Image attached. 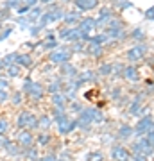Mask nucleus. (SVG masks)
Segmentation results:
<instances>
[{"label": "nucleus", "instance_id": "nucleus-1", "mask_svg": "<svg viewBox=\"0 0 154 161\" xmlns=\"http://www.w3.org/2000/svg\"><path fill=\"white\" fill-rule=\"evenodd\" d=\"M79 118H83V120H86L88 124H91V122H102V113L99 109H93V108H86V109H83V113L79 115Z\"/></svg>", "mask_w": 154, "mask_h": 161}, {"label": "nucleus", "instance_id": "nucleus-2", "mask_svg": "<svg viewBox=\"0 0 154 161\" xmlns=\"http://www.w3.org/2000/svg\"><path fill=\"white\" fill-rule=\"evenodd\" d=\"M152 127H154L152 118H151V115H147V116H143L142 120L138 122V125H136V129H134V132H136V134H145V132L152 131Z\"/></svg>", "mask_w": 154, "mask_h": 161}, {"label": "nucleus", "instance_id": "nucleus-3", "mask_svg": "<svg viewBox=\"0 0 154 161\" xmlns=\"http://www.w3.org/2000/svg\"><path fill=\"white\" fill-rule=\"evenodd\" d=\"M133 150L136 152V154H145V156H151L152 154V147L149 145L147 138H143V140H138L136 143H133Z\"/></svg>", "mask_w": 154, "mask_h": 161}, {"label": "nucleus", "instance_id": "nucleus-4", "mask_svg": "<svg viewBox=\"0 0 154 161\" xmlns=\"http://www.w3.org/2000/svg\"><path fill=\"white\" fill-rule=\"evenodd\" d=\"M61 18H65V13L63 11H59V9H56V11H48V13H45V14H41L40 27H45L47 23L56 22V20H61Z\"/></svg>", "mask_w": 154, "mask_h": 161}, {"label": "nucleus", "instance_id": "nucleus-5", "mask_svg": "<svg viewBox=\"0 0 154 161\" xmlns=\"http://www.w3.org/2000/svg\"><path fill=\"white\" fill-rule=\"evenodd\" d=\"M48 58H50V61L52 63H61V64H65V63H68V59H70V52L68 50H54L52 54H48Z\"/></svg>", "mask_w": 154, "mask_h": 161}, {"label": "nucleus", "instance_id": "nucleus-6", "mask_svg": "<svg viewBox=\"0 0 154 161\" xmlns=\"http://www.w3.org/2000/svg\"><path fill=\"white\" fill-rule=\"evenodd\" d=\"M111 158L115 161H127L129 159V152H127L126 147H122V145H115L113 149H111Z\"/></svg>", "mask_w": 154, "mask_h": 161}, {"label": "nucleus", "instance_id": "nucleus-7", "mask_svg": "<svg viewBox=\"0 0 154 161\" xmlns=\"http://www.w3.org/2000/svg\"><path fill=\"white\" fill-rule=\"evenodd\" d=\"M57 124H59V132H61V134H68V132H72L75 127H77V122H75V120H68L66 116H63Z\"/></svg>", "mask_w": 154, "mask_h": 161}, {"label": "nucleus", "instance_id": "nucleus-8", "mask_svg": "<svg viewBox=\"0 0 154 161\" xmlns=\"http://www.w3.org/2000/svg\"><path fill=\"white\" fill-rule=\"evenodd\" d=\"M18 143L23 147H31L32 145V134L29 131H18Z\"/></svg>", "mask_w": 154, "mask_h": 161}, {"label": "nucleus", "instance_id": "nucleus-9", "mask_svg": "<svg viewBox=\"0 0 154 161\" xmlns=\"http://www.w3.org/2000/svg\"><path fill=\"white\" fill-rule=\"evenodd\" d=\"M143 52H145L143 47H134L131 50H127V59L129 61H140L143 58Z\"/></svg>", "mask_w": 154, "mask_h": 161}, {"label": "nucleus", "instance_id": "nucleus-10", "mask_svg": "<svg viewBox=\"0 0 154 161\" xmlns=\"http://www.w3.org/2000/svg\"><path fill=\"white\" fill-rule=\"evenodd\" d=\"M99 0H75V6L83 9V11H88V9H93V7H97Z\"/></svg>", "mask_w": 154, "mask_h": 161}, {"label": "nucleus", "instance_id": "nucleus-11", "mask_svg": "<svg viewBox=\"0 0 154 161\" xmlns=\"http://www.w3.org/2000/svg\"><path fill=\"white\" fill-rule=\"evenodd\" d=\"M91 29H95V20L93 18H84V20H81V25H79V31L81 32H90Z\"/></svg>", "mask_w": 154, "mask_h": 161}, {"label": "nucleus", "instance_id": "nucleus-12", "mask_svg": "<svg viewBox=\"0 0 154 161\" xmlns=\"http://www.w3.org/2000/svg\"><path fill=\"white\" fill-rule=\"evenodd\" d=\"M52 102H54V106L56 108H59V109H63L65 108V104H66V95H61V93H54L52 95Z\"/></svg>", "mask_w": 154, "mask_h": 161}, {"label": "nucleus", "instance_id": "nucleus-13", "mask_svg": "<svg viewBox=\"0 0 154 161\" xmlns=\"http://www.w3.org/2000/svg\"><path fill=\"white\" fill-rule=\"evenodd\" d=\"M29 95L32 98H41L43 97V90H41V86L38 84V82H32V86H31V90H29Z\"/></svg>", "mask_w": 154, "mask_h": 161}, {"label": "nucleus", "instance_id": "nucleus-14", "mask_svg": "<svg viewBox=\"0 0 154 161\" xmlns=\"http://www.w3.org/2000/svg\"><path fill=\"white\" fill-rule=\"evenodd\" d=\"M124 75H126L127 79L131 80V82H134V80H138V72L133 66H127L126 70H124Z\"/></svg>", "mask_w": 154, "mask_h": 161}, {"label": "nucleus", "instance_id": "nucleus-15", "mask_svg": "<svg viewBox=\"0 0 154 161\" xmlns=\"http://www.w3.org/2000/svg\"><path fill=\"white\" fill-rule=\"evenodd\" d=\"M50 124H52V120L50 118H48V116H41L40 120H38V127H40L41 131H47V129H48V127H50Z\"/></svg>", "mask_w": 154, "mask_h": 161}, {"label": "nucleus", "instance_id": "nucleus-16", "mask_svg": "<svg viewBox=\"0 0 154 161\" xmlns=\"http://www.w3.org/2000/svg\"><path fill=\"white\" fill-rule=\"evenodd\" d=\"M41 9L40 7H32V9H31V14H29V22H36V20H38V18H41Z\"/></svg>", "mask_w": 154, "mask_h": 161}, {"label": "nucleus", "instance_id": "nucleus-17", "mask_svg": "<svg viewBox=\"0 0 154 161\" xmlns=\"http://www.w3.org/2000/svg\"><path fill=\"white\" fill-rule=\"evenodd\" d=\"M29 116H31V113H29V111H23L22 115L18 116V127H27Z\"/></svg>", "mask_w": 154, "mask_h": 161}, {"label": "nucleus", "instance_id": "nucleus-18", "mask_svg": "<svg viewBox=\"0 0 154 161\" xmlns=\"http://www.w3.org/2000/svg\"><path fill=\"white\" fill-rule=\"evenodd\" d=\"M16 63L18 64H22V66H31V58L29 56H23V54H18V58H16Z\"/></svg>", "mask_w": 154, "mask_h": 161}, {"label": "nucleus", "instance_id": "nucleus-19", "mask_svg": "<svg viewBox=\"0 0 154 161\" xmlns=\"http://www.w3.org/2000/svg\"><path fill=\"white\" fill-rule=\"evenodd\" d=\"M108 34H99V36H93V38H90V41L93 43V45H100V43H104V41H108Z\"/></svg>", "mask_w": 154, "mask_h": 161}, {"label": "nucleus", "instance_id": "nucleus-20", "mask_svg": "<svg viewBox=\"0 0 154 161\" xmlns=\"http://www.w3.org/2000/svg\"><path fill=\"white\" fill-rule=\"evenodd\" d=\"M88 54H91V56L99 58V56L102 54V48H100V45H93V43H91L90 48H88Z\"/></svg>", "mask_w": 154, "mask_h": 161}, {"label": "nucleus", "instance_id": "nucleus-21", "mask_svg": "<svg viewBox=\"0 0 154 161\" xmlns=\"http://www.w3.org/2000/svg\"><path fill=\"white\" fill-rule=\"evenodd\" d=\"M63 20H65L66 23H74V22H77V20H79V13L74 11V13H70V14H65Z\"/></svg>", "mask_w": 154, "mask_h": 161}, {"label": "nucleus", "instance_id": "nucleus-22", "mask_svg": "<svg viewBox=\"0 0 154 161\" xmlns=\"http://www.w3.org/2000/svg\"><path fill=\"white\" fill-rule=\"evenodd\" d=\"M124 36V32H122V29H109L108 31V38L111 40V38H122Z\"/></svg>", "mask_w": 154, "mask_h": 161}, {"label": "nucleus", "instance_id": "nucleus-23", "mask_svg": "<svg viewBox=\"0 0 154 161\" xmlns=\"http://www.w3.org/2000/svg\"><path fill=\"white\" fill-rule=\"evenodd\" d=\"M61 72H63L65 75H75V68L72 66V64H68V63H65V64H63Z\"/></svg>", "mask_w": 154, "mask_h": 161}, {"label": "nucleus", "instance_id": "nucleus-24", "mask_svg": "<svg viewBox=\"0 0 154 161\" xmlns=\"http://www.w3.org/2000/svg\"><path fill=\"white\" fill-rule=\"evenodd\" d=\"M113 72V64H102L100 68H99V74L100 75H109Z\"/></svg>", "mask_w": 154, "mask_h": 161}, {"label": "nucleus", "instance_id": "nucleus-25", "mask_svg": "<svg viewBox=\"0 0 154 161\" xmlns=\"http://www.w3.org/2000/svg\"><path fill=\"white\" fill-rule=\"evenodd\" d=\"M7 74L11 75V77H16V75L20 74V66H18V64H9V66H7Z\"/></svg>", "mask_w": 154, "mask_h": 161}, {"label": "nucleus", "instance_id": "nucleus-26", "mask_svg": "<svg viewBox=\"0 0 154 161\" xmlns=\"http://www.w3.org/2000/svg\"><path fill=\"white\" fill-rule=\"evenodd\" d=\"M131 134H133V129H131L129 125H124V127H120V136H122V138H129Z\"/></svg>", "mask_w": 154, "mask_h": 161}, {"label": "nucleus", "instance_id": "nucleus-27", "mask_svg": "<svg viewBox=\"0 0 154 161\" xmlns=\"http://www.w3.org/2000/svg\"><path fill=\"white\" fill-rule=\"evenodd\" d=\"M129 113H131V115H138V113H140V100H138V98H136V102H133V104H131V108H129Z\"/></svg>", "mask_w": 154, "mask_h": 161}, {"label": "nucleus", "instance_id": "nucleus-28", "mask_svg": "<svg viewBox=\"0 0 154 161\" xmlns=\"http://www.w3.org/2000/svg\"><path fill=\"white\" fill-rule=\"evenodd\" d=\"M27 158L31 161H36V158H38V150L32 149V147H27Z\"/></svg>", "mask_w": 154, "mask_h": 161}, {"label": "nucleus", "instance_id": "nucleus-29", "mask_svg": "<svg viewBox=\"0 0 154 161\" xmlns=\"http://www.w3.org/2000/svg\"><path fill=\"white\" fill-rule=\"evenodd\" d=\"M34 127H38V120L31 115L29 116V120H27V129H34Z\"/></svg>", "mask_w": 154, "mask_h": 161}, {"label": "nucleus", "instance_id": "nucleus-30", "mask_svg": "<svg viewBox=\"0 0 154 161\" xmlns=\"http://www.w3.org/2000/svg\"><path fill=\"white\" fill-rule=\"evenodd\" d=\"M16 58H18V54H9L7 58H4V64H13V61H16Z\"/></svg>", "mask_w": 154, "mask_h": 161}, {"label": "nucleus", "instance_id": "nucleus-31", "mask_svg": "<svg viewBox=\"0 0 154 161\" xmlns=\"http://www.w3.org/2000/svg\"><path fill=\"white\" fill-rule=\"evenodd\" d=\"M104 156L100 154V152H95V154H90V158H88V161H102Z\"/></svg>", "mask_w": 154, "mask_h": 161}, {"label": "nucleus", "instance_id": "nucleus-32", "mask_svg": "<svg viewBox=\"0 0 154 161\" xmlns=\"http://www.w3.org/2000/svg\"><path fill=\"white\" fill-rule=\"evenodd\" d=\"M7 129H9V124H7V120H0V134L7 132Z\"/></svg>", "mask_w": 154, "mask_h": 161}, {"label": "nucleus", "instance_id": "nucleus-33", "mask_svg": "<svg viewBox=\"0 0 154 161\" xmlns=\"http://www.w3.org/2000/svg\"><path fill=\"white\" fill-rule=\"evenodd\" d=\"M48 92H50L52 95H54V93H57V92H59V82H52L50 86H48Z\"/></svg>", "mask_w": 154, "mask_h": 161}, {"label": "nucleus", "instance_id": "nucleus-34", "mask_svg": "<svg viewBox=\"0 0 154 161\" xmlns=\"http://www.w3.org/2000/svg\"><path fill=\"white\" fill-rule=\"evenodd\" d=\"M48 140H50V138H48V134H45V132H43V134H40L38 142H40L41 145H47V143H48Z\"/></svg>", "mask_w": 154, "mask_h": 161}, {"label": "nucleus", "instance_id": "nucleus-35", "mask_svg": "<svg viewBox=\"0 0 154 161\" xmlns=\"http://www.w3.org/2000/svg\"><path fill=\"white\" fill-rule=\"evenodd\" d=\"M20 102H22V93L18 92L13 95V104H20Z\"/></svg>", "mask_w": 154, "mask_h": 161}, {"label": "nucleus", "instance_id": "nucleus-36", "mask_svg": "<svg viewBox=\"0 0 154 161\" xmlns=\"http://www.w3.org/2000/svg\"><path fill=\"white\" fill-rule=\"evenodd\" d=\"M7 86H9V82L6 79H0V92H6Z\"/></svg>", "mask_w": 154, "mask_h": 161}, {"label": "nucleus", "instance_id": "nucleus-37", "mask_svg": "<svg viewBox=\"0 0 154 161\" xmlns=\"http://www.w3.org/2000/svg\"><path fill=\"white\" fill-rule=\"evenodd\" d=\"M133 161H147V156H145V154H134Z\"/></svg>", "mask_w": 154, "mask_h": 161}, {"label": "nucleus", "instance_id": "nucleus-38", "mask_svg": "<svg viewBox=\"0 0 154 161\" xmlns=\"http://www.w3.org/2000/svg\"><path fill=\"white\" fill-rule=\"evenodd\" d=\"M16 22L20 23V25H22V27H27L29 23H31V22H29V20H27V18H18Z\"/></svg>", "mask_w": 154, "mask_h": 161}, {"label": "nucleus", "instance_id": "nucleus-39", "mask_svg": "<svg viewBox=\"0 0 154 161\" xmlns=\"http://www.w3.org/2000/svg\"><path fill=\"white\" fill-rule=\"evenodd\" d=\"M145 16H147L149 20H154V7H151V9H147V13H145Z\"/></svg>", "mask_w": 154, "mask_h": 161}, {"label": "nucleus", "instance_id": "nucleus-40", "mask_svg": "<svg viewBox=\"0 0 154 161\" xmlns=\"http://www.w3.org/2000/svg\"><path fill=\"white\" fill-rule=\"evenodd\" d=\"M9 34H11V29H6L4 32H0V41H2V40H6V38H7Z\"/></svg>", "mask_w": 154, "mask_h": 161}, {"label": "nucleus", "instance_id": "nucleus-41", "mask_svg": "<svg viewBox=\"0 0 154 161\" xmlns=\"http://www.w3.org/2000/svg\"><path fill=\"white\" fill-rule=\"evenodd\" d=\"M29 9H31V7L29 6H23V7H18V14H20V16H22V14H25V13L29 11Z\"/></svg>", "mask_w": 154, "mask_h": 161}, {"label": "nucleus", "instance_id": "nucleus-42", "mask_svg": "<svg viewBox=\"0 0 154 161\" xmlns=\"http://www.w3.org/2000/svg\"><path fill=\"white\" fill-rule=\"evenodd\" d=\"M72 109H74V111H81V113H83V109H84V108H83V106H81V104L74 102V104H72Z\"/></svg>", "mask_w": 154, "mask_h": 161}, {"label": "nucleus", "instance_id": "nucleus-43", "mask_svg": "<svg viewBox=\"0 0 154 161\" xmlns=\"http://www.w3.org/2000/svg\"><path fill=\"white\" fill-rule=\"evenodd\" d=\"M57 47V41H47L45 43V48H56Z\"/></svg>", "mask_w": 154, "mask_h": 161}, {"label": "nucleus", "instance_id": "nucleus-44", "mask_svg": "<svg viewBox=\"0 0 154 161\" xmlns=\"http://www.w3.org/2000/svg\"><path fill=\"white\" fill-rule=\"evenodd\" d=\"M7 100V92H0V102Z\"/></svg>", "mask_w": 154, "mask_h": 161}, {"label": "nucleus", "instance_id": "nucleus-45", "mask_svg": "<svg viewBox=\"0 0 154 161\" xmlns=\"http://www.w3.org/2000/svg\"><path fill=\"white\" fill-rule=\"evenodd\" d=\"M133 38H142V31H140V29H136L134 32H133Z\"/></svg>", "mask_w": 154, "mask_h": 161}, {"label": "nucleus", "instance_id": "nucleus-46", "mask_svg": "<svg viewBox=\"0 0 154 161\" xmlns=\"http://www.w3.org/2000/svg\"><path fill=\"white\" fill-rule=\"evenodd\" d=\"M36 2H38V0H25V6H29V7H31V6H34Z\"/></svg>", "mask_w": 154, "mask_h": 161}, {"label": "nucleus", "instance_id": "nucleus-47", "mask_svg": "<svg viewBox=\"0 0 154 161\" xmlns=\"http://www.w3.org/2000/svg\"><path fill=\"white\" fill-rule=\"evenodd\" d=\"M38 31H40V27H32L31 29V34H38Z\"/></svg>", "mask_w": 154, "mask_h": 161}, {"label": "nucleus", "instance_id": "nucleus-48", "mask_svg": "<svg viewBox=\"0 0 154 161\" xmlns=\"http://www.w3.org/2000/svg\"><path fill=\"white\" fill-rule=\"evenodd\" d=\"M40 2H43V4H52L54 0H40Z\"/></svg>", "mask_w": 154, "mask_h": 161}, {"label": "nucleus", "instance_id": "nucleus-49", "mask_svg": "<svg viewBox=\"0 0 154 161\" xmlns=\"http://www.w3.org/2000/svg\"><path fill=\"white\" fill-rule=\"evenodd\" d=\"M4 143V138H2V134H0V145Z\"/></svg>", "mask_w": 154, "mask_h": 161}, {"label": "nucleus", "instance_id": "nucleus-50", "mask_svg": "<svg viewBox=\"0 0 154 161\" xmlns=\"http://www.w3.org/2000/svg\"><path fill=\"white\" fill-rule=\"evenodd\" d=\"M63 2H70V0H63Z\"/></svg>", "mask_w": 154, "mask_h": 161}, {"label": "nucleus", "instance_id": "nucleus-51", "mask_svg": "<svg viewBox=\"0 0 154 161\" xmlns=\"http://www.w3.org/2000/svg\"><path fill=\"white\" fill-rule=\"evenodd\" d=\"M118 2H124V0H118Z\"/></svg>", "mask_w": 154, "mask_h": 161}]
</instances>
